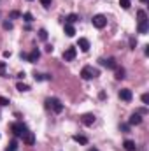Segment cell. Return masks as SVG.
<instances>
[{
    "label": "cell",
    "instance_id": "30bf717a",
    "mask_svg": "<svg viewBox=\"0 0 149 151\" xmlns=\"http://www.w3.org/2000/svg\"><path fill=\"white\" fill-rule=\"evenodd\" d=\"M81 121H82V125L91 127V125L95 123V114H84V116L81 118Z\"/></svg>",
    "mask_w": 149,
    "mask_h": 151
},
{
    "label": "cell",
    "instance_id": "83f0119b",
    "mask_svg": "<svg viewBox=\"0 0 149 151\" xmlns=\"http://www.w3.org/2000/svg\"><path fill=\"white\" fill-rule=\"evenodd\" d=\"M39 2H40L44 7H49V5H51V0H39Z\"/></svg>",
    "mask_w": 149,
    "mask_h": 151
},
{
    "label": "cell",
    "instance_id": "44dd1931",
    "mask_svg": "<svg viewBox=\"0 0 149 151\" xmlns=\"http://www.w3.org/2000/svg\"><path fill=\"white\" fill-rule=\"evenodd\" d=\"M5 67H7V63L0 60V77H5Z\"/></svg>",
    "mask_w": 149,
    "mask_h": 151
},
{
    "label": "cell",
    "instance_id": "5b68a950",
    "mask_svg": "<svg viewBox=\"0 0 149 151\" xmlns=\"http://www.w3.org/2000/svg\"><path fill=\"white\" fill-rule=\"evenodd\" d=\"M91 23H93L95 28H104V27L107 25V18H105L104 14H95V16L91 18Z\"/></svg>",
    "mask_w": 149,
    "mask_h": 151
},
{
    "label": "cell",
    "instance_id": "52a82bcc",
    "mask_svg": "<svg viewBox=\"0 0 149 151\" xmlns=\"http://www.w3.org/2000/svg\"><path fill=\"white\" fill-rule=\"evenodd\" d=\"M119 99H121V100H125V102H132V99H133L132 90H128V88L119 90Z\"/></svg>",
    "mask_w": 149,
    "mask_h": 151
},
{
    "label": "cell",
    "instance_id": "7a4b0ae2",
    "mask_svg": "<svg viewBox=\"0 0 149 151\" xmlns=\"http://www.w3.org/2000/svg\"><path fill=\"white\" fill-rule=\"evenodd\" d=\"M46 109H51L53 113L60 114L63 111V104H62V100L60 99H56V97H49V99H46Z\"/></svg>",
    "mask_w": 149,
    "mask_h": 151
},
{
    "label": "cell",
    "instance_id": "f1b7e54d",
    "mask_svg": "<svg viewBox=\"0 0 149 151\" xmlns=\"http://www.w3.org/2000/svg\"><path fill=\"white\" fill-rule=\"evenodd\" d=\"M142 102H144V104H148V102H149V95H148V93H144V95H142Z\"/></svg>",
    "mask_w": 149,
    "mask_h": 151
},
{
    "label": "cell",
    "instance_id": "cb8c5ba5",
    "mask_svg": "<svg viewBox=\"0 0 149 151\" xmlns=\"http://www.w3.org/2000/svg\"><path fill=\"white\" fill-rule=\"evenodd\" d=\"M119 5L126 11V9H130V0H119Z\"/></svg>",
    "mask_w": 149,
    "mask_h": 151
},
{
    "label": "cell",
    "instance_id": "ac0fdd59",
    "mask_svg": "<svg viewBox=\"0 0 149 151\" xmlns=\"http://www.w3.org/2000/svg\"><path fill=\"white\" fill-rule=\"evenodd\" d=\"M74 141H75V142H79V144H82V146H86V144H88V139H86L84 135H74Z\"/></svg>",
    "mask_w": 149,
    "mask_h": 151
},
{
    "label": "cell",
    "instance_id": "f546056e",
    "mask_svg": "<svg viewBox=\"0 0 149 151\" xmlns=\"http://www.w3.org/2000/svg\"><path fill=\"white\" fill-rule=\"evenodd\" d=\"M130 46H132V49H135V46H137V40H135V39H130Z\"/></svg>",
    "mask_w": 149,
    "mask_h": 151
},
{
    "label": "cell",
    "instance_id": "7c38bea8",
    "mask_svg": "<svg viewBox=\"0 0 149 151\" xmlns=\"http://www.w3.org/2000/svg\"><path fill=\"white\" fill-rule=\"evenodd\" d=\"M77 46H79V47H81V51H84V53H86V51H90V40H88V39L81 37L79 40H77Z\"/></svg>",
    "mask_w": 149,
    "mask_h": 151
},
{
    "label": "cell",
    "instance_id": "ffe728a7",
    "mask_svg": "<svg viewBox=\"0 0 149 151\" xmlns=\"http://www.w3.org/2000/svg\"><path fill=\"white\" fill-rule=\"evenodd\" d=\"M16 88H18L19 91H28V90H30V86H28V84H25V83H18V84H16Z\"/></svg>",
    "mask_w": 149,
    "mask_h": 151
},
{
    "label": "cell",
    "instance_id": "6da1fadb",
    "mask_svg": "<svg viewBox=\"0 0 149 151\" xmlns=\"http://www.w3.org/2000/svg\"><path fill=\"white\" fill-rule=\"evenodd\" d=\"M137 30H139V34H148L149 32L148 14H146V11H142V9L137 12Z\"/></svg>",
    "mask_w": 149,
    "mask_h": 151
},
{
    "label": "cell",
    "instance_id": "e0dca14e",
    "mask_svg": "<svg viewBox=\"0 0 149 151\" xmlns=\"http://www.w3.org/2000/svg\"><path fill=\"white\" fill-rule=\"evenodd\" d=\"M114 70H116V76H114L116 79H125V69L123 67H116Z\"/></svg>",
    "mask_w": 149,
    "mask_h": 151
},
{
    "label": "cell",
    "instance_id": "8992f818",
    "mask_svg": "<svg viewBox=\"0 0 149 151\" xmlns=\"http://www.w3.org/2000/svg\"><path fill=\"white\" fill-rule=\"evenodd\" d=\"M98 62H100V65H104V67H107V69H111V70H114V69L117 67L116 58H100Z\"/></svg>",
    "mask_w": 149,
    "mask_h": 151
},
{
    "label": "cell",
    "instance_id": "277c9868",
    "mask_svg": "<svg viewBox=\"0 0 149 151\" xmlns=\"http://www.w3.org/2000/svg\"><path fill=\"white\" fill-rule=\"evenodd\" d=\"M81 77H82L84 81L95 79V77H98V70H97V69H93L91 65H86V67H82V70H81Z\"/></svg>",
    "mask_w": 149,
    "mask_h": 151
},
{
    "label": "cell",
    "instance_id": "9a60e30c",
    "mask_svg": "<svg viewBox=\"0 0 149 151\" xmlns=\"http://www.w3.org/2000/svg\"><path fill=\"white\" fill-rule=\"evenodd\" d=\"M65 34H67V37H74L75 35V28L72 27V25L65 23Z\"/></svg>",
    "mask_w": 149,
    "mask_h": 151
},
{
    "label": "cell",
    "instance_id": "484cf974",
    "mask_svg": "<svg viewBox=\"0 0 149 151\" xmlns=\"http://www.w3.org/2000/svg\"><path fill=\"white\" fill-rule=\"evenodd\" d=\"M0 106H9V99H5V97H0Z\"/></svg>",
    "mask_w": 149,
    "mask_h": 151
},
{
    "label": "cell",
    "instance_id": "8fae6325",
    "mask_svg": "<svg viewBox=\"0 0 149 151\" xmlns=\"http://www.w3.org/2000/svg\"><path fill=\"white\" fill-rule=\"evenodd\" d=\"M23 142H25V144H28V146H34V144H35V135H34V132H30V130H28V132H27V135L23 137Z\"/></svg>",
    "mask_w": 149,
    "mask_h": 151
},
{
    "label": "cell",
    "instance_id": "d6986e66",
    "mask_svg": "<svg viewBox=\"0 0 149 151\" xmlns=\"http://www.w3.org/2000/svg\"><path fill=\"white\" fill-rule=\"evenodd\" d=\"M5 151H18V141L16 139H12L11 142H9V146H7V150Z\"/></svg>",
    "mask_w": 149,
    "mask_h": 151
},
{
    "label": "cell",
    "instance_id": "1f68e13d",
    "mask_svg": "<svg viewBox=\"0 0 149 151\" xmlns=\"http://www.w3.org/2000/svg\"><path fill=\"white\" fill-rule=\"evenodd\" d=\"M18 16H19V12H18V11H12V12H11V18H18Z\"/></svg>",
    "mask_w": 149,
    "mask_h": 151
},
{
    "label": "cell",
    "instance_id": "9c48e42d",
    "mask_svg": "<svg viewBox=\"0 0 149 151\" xmlns=\"http://www.w3.org/2000/svg\"><path fill=\"white\" fill-rule=\"evenodd\" d=\"M142 123V116L140 113H133L130 116V119H128V125H140Z\"/></svg>",
    "mask_w": 149,
    "mask_h": 151
},
{
    "label": "cell",
    "instance_id": "3957f363",
    "mask_svg": "<svg viewBox=\"0 0 149 151\" xmlns=\"http://www.w3.org/2000/svg\"><path fill=\"white\" fill-rule=\"evenodd\" d=\"M11 132L16 135V137H25L27 135V132H28V127L25 125V123H21V121H14L12 125H11Z\"/></svg>",
    "mask_w": 149,
    "mask_h": 151
},
{
    "label": "cell",
    "instance_id": "2e32d148",
    "mask_svg": "<svg viewBox=\"0 0 149 151\" xmlns=\"http://www.w3.org/2000/svg\"><path fill=\"white\" fill-rule=\"evenodd\" d=\"M65 19H67V23H69V25H72V23H75V21H79L81 18H79V14H69Z\"/></svg>",
    "mask_w": 149,
    "mask_h": 151
},
{
    "label": "cell",
    "instance_id": "ba28073f",
    "mask_svg": "<svg viewBox=\"0 0 149 151\" xmlns=\"http://www.w3.org/2000/svg\"><path fill=\"white\" fill-rule=\"evenodd\" d=\"M75 55H77V49H75V47H67V49L63 51V60H65V62H72L75 58Z\"/></svg>",
    "mask_w": 149,
    "mask_h": 151
},
{
    "label": "cell",
    "instance_id": "4fadbf2b",
    "mask_svg": "<svg viewBox=\"0 0 149 151\" xmlns=\"http://www.w3.org/2000/svg\"><path fill=\"white\" fill-rule=\"evenodd\" d=\"M39 58H40V51H39V49H34L30 55H27V60H28L30 63H35Z\"/></svg>",
    "mask_w": 149,
    "mask_h": 151
},
{
    "label": "cell",
    "instance_id": "603a6c76",
    "mask_svg": "<svg viewBox=\"0 0 149 151\" xmlns=\"http://www.w3.org/2000/svg\"><path fill=\"white\" fill-rule=\"evenodd\" d=\"M23 19H25L27 23H32V21H34V16H32L30 12H25V14H23Z\"/></svg>",
    "mask_w": 149,
    "mask_h": 151
},
{
    "label": "cell",
    "instance_id": "d590c367",
    "mask_svg": "<svg viewBox=\"0 0 149 151\" xmlns=\"http://www.w3.org/2000/svg\"><path fill=\"white\" fill-rule=\"evenodd\" d=\"M140 2H142V4H146V2H148V0H140Z\"/></svg>",
    "mask_w": 149,
    "mask_h": 151
},
{
    "label": "cell",
    "instance_id": "4dcf8cb0",
    "mask_svg": "<svg viewBox=\"0 0 149 151\" xmlns=\"http://www.w3.org/2000/svg\"><path fill=\"white\" fill-rule=\"evenodd\" d=\"M119 128H121V130H123V132H128V128H130V125H121V127H119Z\"/></svg>",
    "mask_w": 149,
    "mask_h": 151
},
{
    "label": "cell",
    "instance_id": "836d02e7",
    "mask_svg": "<svg viewBox=\"0 0 149 151\" xmlns=\"http://www.w3.org/2000/svg\"><path fill=\"white\" fill-rule=\"evenodd\" d=\"M46 51L47 53H53V46H46Z\"/></svg>",
    "mask_w": 149,
    "mask_h": 151
},
{
    "label": "cell",
    "instance_id": "d6a6232c",
    "mask_svg": "<svg viewBox=\"0 0 149 151\" xmlns=\"http://www.w3.org/2000/svg\"><path fill=\"white\" fill-rule=\"evenodd\" d=\"M25 76H27L25 72H19V74L16 76V77H18V79H25Z\"/></svg>",
    "mask_w": 149,
    "mask_h": 151
},
{
    "label": "cell",
    "instance_id": "d4e9b609",
    "mask_svg": "<svg viewBox=\"0 0 149 151\" xmlns=\"http://www.w3.org/2000/svg\"><path fill=\"white\" fill-rule=\"evenodd\" d=\"M2 27H4V30H12V27H14V25H12V21H4V25H2Z\"/></svg>",
    "mask_w": 149,
    "mask_h": 151
},
{
    "label": "cell",
    "instance_id": "4316f807",
    "mask_svg": "<svg viewBox=\"0 0 149 151\" xmlns=\"http://www.w3.org/2000/svg\"><path fill=\"white\" fill-rule=\"evenodd\" d=\"M34 77H35V81H44V74H34Z\"/></svg>",
    "mask_w": 149,
    "mask_h": 151
},
{
    "label": "cell",
    "instance_id": "5bb4252c",
    "mask_svg": "<svg viewBox=\"0 0 149 151\" xmlns=\"http://www.w3.org/2000/svg\"><path fill=\"white\" fill-rule=\"evenodd\" d=\"M123 148L126 151H137V144L133 142V141H130V139H126L125 142H123Z\"/></svg>",
    "mask_w": 149,
    "mask_h": 151
},
{
    "label": "cell",
    "instance_id": "7402d4cb",
    "mask_svg": "<svg viewBox=\"0 0 149 151\" xmlns=\"http://www.w3.org/2000/svg\"><path fill=\"white\" fill-rule=\"evenodd\" d=\"M39 39H40V40H47V32H46L44 28L39 30Z\"/></svg>",
    "mask_w": 149,
    "mask_h": 151
},
{
    "label": "cell",
    "instance_id": "e575fe53",
    "mask_svg": "<svg viewBox=\"0 0 149 151\" xmlns=\"http://www.w3.org/2000/svg\"><path fill=\"white\" fill-rule=\"evenodd\" d=\"M88 151H98V150H97V148H90Z\"/></svg>",
    "mask_w": 149,
    "mask_h": 151
}]
</instances>
